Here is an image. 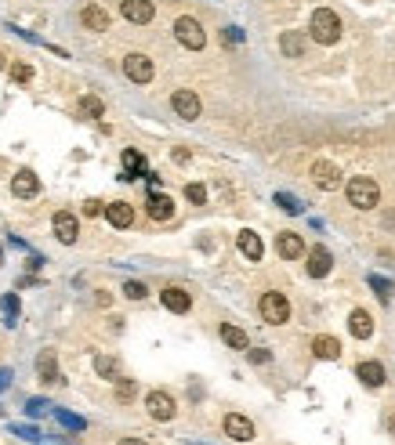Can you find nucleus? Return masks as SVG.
I'll list each match as a JSON object with an SVG mask.
<instances>
[{
	"label": "nucleus",
	"mask_w": 395,
	"mask_h": 445,
	"mask_svg": "<svg viewBox=\"0 0 395 445\" xmlns=\"http://www.w3.org/2000/svg\"><path fill=\"white\" fill-rule=\"evenodd\" d=\"M308 37L315 44H337L341 37V19L330 8H315L312 11V22H308Z\"/></svg>",
	"instance_id": "f257e3e1"
},
{
	"label": "nucleus",
	"mask_w": 395,
	"mask_h": 445,
	"mask_svg": "<svg viewBox=\"0 0 395 445\" xmlns=\"http://www.w3.org/2000/svg\"><path fill=\"white\" fill-rule=\"evenodd\" d=\"M344 196H349V203L356 206V210H374L377 199H381V188H377L374 178H352L349 185H344Z\"/></svg>",
	"instance_id": "f03ea898"
},
{
	"label": "nucleus",
	"mask_w": 395,
	"mask_h": 445,
	"mask_svg": "<svg viewBox=\"0 0 395 445\" xmlns=\"http://www.w3.org/2000/svg\"><path fill=\"white\" fill-rule=\"evenodd\" d=\"M258 311H261L265 323L283 326V323L290 319V300L283 297V293H276V290H268V293H261V300H258Z\"/></svg>",
	"instance_id": "7ed1b4c3"
},
{
	"label": "nucleus",
	"mask_w": 395,
	"mask_h": 445,
	"mask_svg": "<svg viewBox=\"0 0 395 445\" xmlns=\"http://www.w3.org/2000/svg\"><path fill=\"white\" fill-rule=\"evenodd\" d=\"M175 37H178L182 47H188V51H203V44H207V33H203V26L193 19V15H182L175 22Z\"/></svg>",
	"instance_id": "20e7f679"
},
{
	"label": "nucleus",
	"mask_w": 395,
	"mask_h": 445,
	"mask_svg": "<svg viewBox=\"0 0 395 445\" xmlns=\"http://www.w3.org/2000/svg\"><path fill=\"white\" fill-rule=\"evenodd\" d=\"M341 167L330 163V160H315L312 163V185L319 188V192H334V188H341Z\"/></svg>",
	"instance_id": "39448f33"
},
{
	"label": "nucleus",
	"mask_w": 395,
	"mask_h": 445,
	"mask_svg": "<svg viewBox=\"0 0 395 445\" xmlns=\"http://www.w3.org/2000/svg\"><path fill=\"white\" fill-rule=\"evenodd\" d=\"M123 73H128V80H134V84H149L156 69H152V58L149 55L131 51L128 58H123Z\"/></svg>",
	"instance_id": "423d86ee"
},
{
	"label": "nucleus",
	"mask_w": 395,
	"mask_h": 445,
	"mask_svg": "<svg viewBox=\"0 0 395 445\" xmlns=\"http://www.w3.org/2000/svg\"><path fill=\"white\" fill-rule=\"evenodd\" d=\"M146 409H149V417H152V420H160V424L175 420V412H178L175 399H170L167 391H149V399H146Z\"/></svg>",
	"instance_id": "0eeeda50"
},
{
	"label": "nucleus",
	"mask_w": 395,
	"mask_h": 445,
	"mask_svg": "<svg viewBox=\"0 0 395 445\" xmlns=\"http://www.w3.org/2000/svg\"><path fill=\"white\" fill-rule=\"evenodd\" d=\"M120 15L134 26H149L156 19V8L152 0H120Z\"/></svg>",
	"instance_id": "6e6552de"
},
{
	"label": "nucleus",
	"mask_w": 395,
	"mask_h": 445,
	"mask_svg": "<svg viewBox=\"0 0 395 445\" xmlns=\"http://www.w3.org/2000/svg\"><path fill=\"white\" fill-rule=\"evenodd\" d=\"M170 109H175V113L182 116V120H200V113H203V105H200V98L193 91H175L170 94Z\"/></svg>",
	"instance_id": "1a4fd4ad"
},
{
	"label": "nucleus",
	"mask_w": 395,
	"mask_h": 445,
	"mask_svg": "<svg viewBox=\"0 0 395 445\" xmlns=\"http://www.w3.org/2000/svg\"><path fill=\"white\" fill-rule=\"evenodd\" d=\"M51 225H55L58 243H66V246H73V243H76V235H80V225H76V217H73L69 210H58Z\"/></svg>",
	"instance_id": "9d476101"
},
{
	"label": "nucleus",
	"mask_w": 395,
	"mask_h": 445,
	"mask_svg": "<svg viewBox=\"0 0 395 445\" xmlns=\"http://www.w3.org/2000/svg\"><path fill=\"white\" fill-rule=\"evenodd\" d=\"M225 435L232 442H250V438H254V424H250L243 412H229V417H225Z\"/></svg>",
	"instance_id": "9b49d317"
},
{
	"label": "nucleus",
	"mask_w": 395,
	"mask_h": 445,
	"mask_svg": "<svg viewBox=\"0 0 395 445\" xmlns=\"http://www.w3.org/2000/svg\"><path fill=\"white\" fill-rule=\"evenodd\" d=\"M330 268H334L330 250H326V246H312V250H308V275H312V279H326Z\"/></svg>",
	"instance_id": "f8f14e48"
},
{
	"label": "nucleus",
	"mask_w": 395,
	"mask_h": 445,
	"mask_svg": "<svg viewBox=\"0 0 395 445\" xmlns=\"http://www.w3.org/2000/svg\"><path fill=\"white\" fill-rule=\"evenodd\" d=\"M11 192L19 196V199H33V196L40 192V178H37L33 170H19V174L11 178Z\"/></svg>",
	"instance_id": "ddd939ff"
},
{
	"label": "nucleus",
	"mask_w": 395,
	"mask_h": 445,
	"mask_svg": "<svg viewBox=\"0 0 395 445\" xmlns=\"http://www.w3.org/2000/svg\"><path fill=\"white\" fill-rule=\"evenodd\" d=\"M276 250H279V257H287V261H297V257H305V239L297 232H279V239H276Z\"/></svg>",
	"instance_id": "4468645a"
},
{
	"label": "nucleus",
	"mask_w": 395,
	"mask_h": 445,
	"mask_svg": "<svg viewBox=\"0 0 395 445\" xmlns=\"http://www.w3.org/2000/svg\"><path fill=\"white\" fill-rule=\"evenodd\" d=\"M236 246H240V253H243L247 261H261V253H265L261 235H258V232H250V228H243L240 235H236Z\"/></svg>",
	"instance_id": "2eb2a0df"
},
{
	"label": "nucleus",
	"mask_w": 395,
	"mask_h": 445,
	"mask_svg": "<svg viewBox=\"0 0 395 445\" xmlns=\"http://www.w3.org/2000/svg\"><path fill=\"white\" fill-rule=\"evenodd\" d=\"M160 300H164V308L175 311V315H185L188 308H193V297H188L182 286H167V290L160 293Z\"/></svg>",
	"instance_id": "dca6fc26"
},
{
	"label": "nucleus",
	"mask_w": 395,
	"mask_h": 445,
	"mask_svg": "<svg viewBox=\"0 0 395 445\" xmlns=\"http://www.w3.org/2000/svg\"><path fill=\"white\" fill-rule=\"evenodd\" d=\"M146 210H149L152 221H170V217H175V199L164 196V192H152L149 203H146Z\"/></svg>",
	"instance_id": "f3484780"
},
{
	"label": "nucleus",
	"mask_w": 395,
	"mask_h": 445,
	"mask_svg": "<svg viewBox=\"0 0 395 445\" xmlns=\"http://www.w3.org/2000/svg\"><path fill=\"white\" fill-rule=\"evenodd\" d=\"M105 217H109V225H113V228H131L134 225L131 203H109L105 206Z\"/></svg>",
	"instance_id": "a211bd4d"
},
{
	"label": "nucleus",
	"mask_w": 395,
	"mask_h": 445,
	"mask_svg": "<svg viewBox=\"0 0 395 445\" xmlns=\"http://www.w3.org/2000/svg\"><path fill=\"white\" fill-rule=\"evenodd\" d=\"M312 355L323 358V362H337V358H341L337 337H326V333H323V337H315V340H312Z\"/></svg>",
	"instance_id": "6ab92c4d"
},
{
	"label": "nucleus",
	"mask_w": 395,
	"mask_h": 445,
	"mask_svg": "<svg viewBox=\"0 0 395 445\" xmlns=\"http://www.w3.org/2000/svg\"><path fill=\"white\" fill-rule=\"evenodd\" d=\"M279 51L287 58H301L305 55V33L301 29H287V33L279 37Z\"/></svg>",
	"instance_id": "aec40b11"
},
{
	"label": "nucleus",
	"mask_w": 395,
	"mask_h": 445,
	"mask_svg": "<svg viewBox=\"0 0 395 445\" xmlns=\"http://www.w3.org/2000/svg\"><path fill=\"white\" fill-rule=\"evenodd\" d=\"M80 22L91 29V33H102V29H109V15H105V8H98V4H87V8L80 11Z\"/></svg>",
	"instance_id": "412c9836"
},
{
	"label": "nucleus",
	"mask_w": 395,
	"mask_h": 445,
	"mask_svg": "<svg viewBox=\"0 0 395 445\" xmlns=\"http://www.w3.org/2000/svg\"><path fill=\"white\" fill-rule=\"evenodd\" d=\"M356 376H359L367 388H381V384H385V365H381V362H359Z\"/></svg>",
	"instance_id": "4be33fe9"
},
{
	"label": "nucleus",
	"mask_w": 395,
	"mask_h": 445,
	"mask_svg": "<svg viewBox=\"0 0 395 445\" xmlns=\"http://www.w3.org/2000/svg\"><path fill=\"white\" fill-rule=\"evenodd\" d=\"M349 329H352V337H359V340H367L370 333H374V319H370V311H362V308H356V311L349 315Z\"/></svg>",
	"instance_id": "5701e85b"
},
{
	"label": "nucleus",
	"mask_w": 395,
	"mask_h": 445,
	"mask_svg": "<svg viewBox=\"0 0 395 445\" xmlns=\"http://www.w3.org/2000/svg\"><path fill=\"white\" fill-rule=\"evenodd\" d=\"M37 370H40V380L44 384H58V365H55V352L47 347V352H40V358H37Z\"/></svg>",
	"instance_id": "b1692460"
},
{
	"label": "nucleus",
	"mask_w": 395,
	"mask_h": 445,
	"mask_svg": "<svg viewBox=\"0 0 395 445\" xmlns=\"http://www.w3.org/2000/svg\"><path fill=\"white\" fill-rule=\"evenodd\" d=\"M221 340H225L229 347H236V352H247V347H250L247 333L240 326H232V323H221Z\"/></svg>",
	"instance_id": "393cba45"
},
{
	"label": "nucleus",
	"mask_w": 395,
	"mask_h": 445,
	"mask_svg": "<svg viewBox=\"0 0 395 445\" xmlns=\"http://www.w3.org/2000/svg\"><path fill=\"white\" fill-rule=\"evenodd\" d=\"M94 373L105 376V380H120V362L113 355H98L94 358Z\"/></svg>",
	"instance_id": "a878e982"
},
{
	"label": "nucleus",
	"mask_w": 395,
	"mask_h": 445,
	"mask_svg": "<svg viewBox=\"0 0 395 445\" xmlns=\"http://www.w3.org/2000/svg\"><path fill=\"white\" fill-rule=\"evenodd\" d=\"M123 167H128V174H123V178H138V174H149L146 170V160H141V152H134V149H128L123 152Z\"/></svg>",
	"instance_id": "bb28decb"
},
{
	"label": "nucleus",
	"mask_w": 395,
	"mask_h": 445,
	"mask_svg": "<svg viewBox=\"0 0 395 445\" xmlns=\"http://www.w3.org/2000/svg\"><path fill=\"white\" fill-rule=\"evenodd\" d=\"M80 113L91 116V120H98V116L105 113V109H102V98H94V94H84V98H80Z\"/></svg>",
	"instance_id": "cd10ccee"
},
{
	"label": "nucleus",
	"mask_w": 395,
	"mask_h": 445,
	"mask_svg": "<svg viewBox=\"0 0 395 445\" xmlns=\"http://www.w3.org/2000/svg\"><path fill=\"white\" fill-rule=\"evenodd\" d=\"M185 199H188V203H196V206H203V203H207V188H203L200 181L185 185Z\"/></svg>",
	"instance_id": "c85d7f7f"
},
{
	"label": "nucleus",
	"mask_w": 395,
	"mask_h": 445,
	"mask_svg": "<svg viewBox=\"0 0 395 445\" xmlns=\"http://www.w3.org/2000/svg\"><path fill=\"white\" fill-rule=\"evenodd\" d=\"M11 80H15V84H29V80H33V66H26V62H15V66H11Z\"/></svg>",
	"instance_id": "c756f323"
},
{
	"label": "nucleus",
	"mask_w": 395,
	"mask_h": 445,
	"mask_svg": "<svg viewBox=\"0 0 395 445\" xmlns=\"http://www.w3.org/2000/svg\"><path fill=\"white\" fill-rule=\"evenodd\" d=\"M370 286H374V293L388 305V300H392V282H388V279H381V275H370Z\"/></svg>",
	"instance_id": "7c9ffc66"
},
{
	"label": "nucleus",
	"mask_w": 395,
	"mask_h": 445,
	"mask_svg": "<svg viewBox=\"0 0 395 445\" xmlns=\"http://www.w3.org/2000/svg\"><path fill=\"white\" fill-rule=\"evenodd\" d=\"M276 203L283 206V210H287V214H301V203H297L290 192H276Z\"/></svg>",
	"instance_id": "2f4dec72"
},
{
	"label": "nucleus",
	"mask_w": 395,
	"mask_h": 445,
	"mask_svg": "<svg viewBox=\"0 0 395 445\" xmlns=\"http://www.w3.org/2000/svg\"><path fill=\"white\" fill-rule=\"evenodd\" d=\"M55 417H58V424H66V427H73V431H84V427H87V424H84L80 417H73V412H66V409H58Z\"/></svg>",
	"instance_id": "473e14b6"
},
{
	"label": "nucleus",
	"mask_w": 395,
	"mask_h": 445,
	"mask_svg": "<svg viewBox=\"0 0 395 445\" xmlns=\"http://www.w3.org/2000/svg\"><path fill=\"white\" fill-rule=\"evenodd\" d=\"M123 293H128V297H131V300H141V297H146V293H149V290H146V286H141V282H138V279H131V282H128V286H123Z\"/></svg>",
	"instance_id": "72a5a7b5"
},
{
	"label": "nucleus",
	"mask_w": 395,
	"mask_h": 445,
	"mask_svg": "<svg viewBox=\"0 0 395 445\" xmlns=\"http://www.w3.org/2000/svg\"><path fill=\"white\" fill-rule=\"evenodd\" d=\"M134 380H120V384H116V399H123V402H128V399H134Z\"/></svg>",
	"instance_id": "f704fd0d"
},
{
	"label": "nucleus",
	"mask_w": 395,
	"mask_h": 445,
	"mask_svg": "<svg viewBox=\"0 0 395 445\" xmlns=\"http://www.w3.org/2000/svg\"><path fill=\"white\" fill-rule=\"evenodd\" d=\"M102 210H105L102 199H87V203H84V217H98Z\"/></svg>",
	"instance_id": "c9c22d12"
},
{
	"label": "nucleus",
	"mask_w": 395,
	"mask_h": 445,
	"mask_svg": "<svg viewBox=\"0 0 395 445\" xmlns=\"http://www.w3.org/2000/svg\"><path fill=\"white\" fill-rule=\"evenodd\" d=\"M4 311L11 315L8 323H15V315H19V297H11V293H8V297H4Z\"/></svg>",
	"instance_id": "e433bc0d"
},
{
	"label": "nucleus",
	"mask_w": 395,
	"mask_h": 445,
	"mask_svg": "<svg viewBox=\"0 0 395 445\" xmlns=\"http://www.w3.org/2000/svg\"><path fill=\"white\" fill-rule=\"evenodd\" d=\"M44 409H47V402H44V399H33V402H26V412H29V417H40Z\"/></svg>",
	"instance_id": "4c0bfd02"
},
{
	"label": "nucleus",
	"mask_w": 395,
	"mask_h": 445,
	"mask_svg": "<svg viewBox=\"0 0 395 445\" xmlns=\"http://www.w3.org/2000/svg\"><path fill=\"white\" fill-rule=\"evenodd\" d=\"M15 435H22V438H40L37 427H15Z\"/></svg>",
	"instance_id": "58836bf2"
},
{
	"label": "nucleus",
	"mask_w": 395,
	"mask_h": 445,
	"mask_svg": "<svg viewBox=\"0 0 395 445\" xmlns=\"http://www.w3.org/2000/svg\"><path fill=\"white\" fill-rule=\"evenodd\" d=\"M250 362H258V365H261V362H268V352H261V347H254V352H250Z\"/></svg>",
	"instance_id": "ea45409f"
},
{
	"label": "nucleus",
	"mask_w": 395,
	"mask_h": 445,
	"mask_svg": "<svg viewBox=\"0 0 395 445\" xmlns=\"http://www.w3.org/2000/svg\"><path fill=\"white\" fill-rule=\"evenodd\" d=\"M225 40H229V44H240V29L229 26V29H225Z\"/></svg>",
	"instance_id": "a19ab883"
},
{
	"label": "nucleus",
	"mask_w": 395,
	"mask_h": 445,
	"mask_svg": "<svg viewBox=\"0 0 395 445\" xmlns=\"http://www.w3.org/2000/svg\"><path fill=\"white\" fill-rule=\"evenodd\" d=\"M8 380H11V373H8V370H0V391L8 388Z\"/></svg>",
	"instance_id": "79ce46f5"
},
{
	"label": "nucleus",
	"mask_w": 395,
	"mask_h": 445,
	"mask_svg": "<svg viewBox=\"0 0 395 445\" xmlns=\"http://www.w3.org/2000/svg\"><path fill=\"white\" fill-rule=\"evenodd\" d=\"M116 445H146V442H141V438H120Z\"/></svg>",
	"instance_id": "37998d69"
},
{
	"label": "nucleus",
	"mask_w": 395,
	"mask_h": 445,
	"mask_svg": "<svg viewBox=\"0 0 395 445\" xmlns=\"http://www.w3.org/2000/svg\"><path fill=\"white\" fill-rule=\"evenodd\" d=\"M388 427H392V435H395V417H392V420H388Z\"/></svg>",
	"instance_id": "c03bdc74"
},
{
	"label": "nucleus",
	"mask_w": 395,
	"mask_h": 445,
	"mask_svg": "<svg viewBox=\"0 0 395 445\" xmlns=\"http://www.w3.org/2000/svg\"><path fill=\"white\" fill-rule=\"evenodd\" d=\"M0 66H4V55H0Z\"/></svg>",
	"instance_id": "a18cd8bd"
}]
</instances>
